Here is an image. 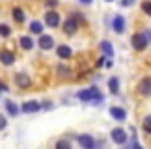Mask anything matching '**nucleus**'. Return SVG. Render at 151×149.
<instances>
[{
  "label": "nucleus",
  "mask_w": 151,
  "mask_h": 149,
  "mask_svg": "<svg viewBox=\"0 0 151 149\" xmlns=\"http://www.w3.org/2000/svg\"><path fill=\"white\" fill-rule=\"evenodd\" d=\"M77 97H79L81 101H91L93 106L104 104V93H101V91H99V87H95V85H91L89 89L79 91V93H77Z\"/></svg>",
  "instance_id": "f257e3e1"
},
{
  "label": "nucleus",
  "mask_w": 151,
  "mask_h": 149,
  "mask_svg": "<svg viewBox=\"0 0 151 149\" xmlns=\"http://www.w3.org/2000/svg\"><path fill=\"white\" fill-rule=\"evenodd\" d=\"M149 31L145 29V31H139V33H134L132 35V48L137 50V52H141V50H145L147 48V44H149Z\"/></svg>",
  "instance_id": "f03ea898"
},
{
  "label": "nucleus",
  "mask_w": 151,
  "mask_h": 149,
  "mask_svg": "<svg viewBox=\"0 0 151 149\" xmlns=\"http://www.w3.org/2000/svg\"><path fill=\"white\" fill-rule=\"evenodd\" d=\"M62 29H64V33L66 35H73L77 29H79V21L75 19V15H70L66 21H64V25H62Z\"/></svg>",
  "instance_id": "7ed1b4c3"
},
{
  "label": "nucleus",
  "mask_w": 151,
  "mask_h": 149,
  "mask_svg": "<svg viewBox=\"0 0 151 149\" xmlns=\"http://www.w3.org/2000/svg\"><path fill=\"white\" fill-rule=\"evenodd\" d=\"M44 23H46L48 27H58V25H60V15H58L56 11H48Z\"/></svg>",
  "instance_id": "20e7f679"
},
{
  "label": "nucleus",
  "mask_w": 151,
  "mask_h": 149,
  "mask_svg": "<svg viewBox=\"0 0 151 149\" xmlns=\"http://www.w3.org/2000/svg\"><path fill=\"white\" fill-rule=\"evenodd\" d=\"M126 139H128V135H126V130H124V128H114V130H112V141H114V143L124 145V143H126Z\"/></svg>",
  "instance_id": "39448f33"
},
{
  "label": "nucleus",
  "mask_w": 151,
  "mask_h": 149,
  "mask_svg": "<svg viewBox=\"0 0 151 149\" xmlns=\"http://www.w3.org/2000/svg\"><path fill=\"white\" fill-rule=\"evenodd\" d=\"M77 141H79V145H81L83 149H95V139L89 137V135H79Z\"/></svg>",
  "instance_id": "423d86ee"
},
{
  "label": "nucleus",
  "mask_w": 151,
  "mask_h": 149,
  "mask_svg": "<svg viewBox=\"0 0 151 149\" xmlns=\"http://www.w3.org/2000/svg\"><path fill=\"white\" fill-rule=\"evenodd\" d=\"M112 29H114L116 33H124V29H126V21H124L122 15H116V17H114V21H112Z\"/></svg>",
  "instance_id": "0eeeda50"
},
{
  "label": "nucleus",
  "mask_w": 151,
  "mask_h": 149,
  "mask_svg": "<svg viewBox=\"0 0 151 149\" xmlns=\"http://www.w3.org/2000/svg\"><path fill=\"white\" fill-rule=\"evenodd\" d=\"M37 46L42 48V50H52L54 48V37L52 35H40V40H37Z\"/></svg>",
  "instance_id": "6e6552de"
},
{
  "label": "nucleus",
  "mask_w": 151,
  "mask_h": 149,
  "mask_svg": "<svg viewBox=\"0 0 151 149\" xmlns=\"http://www.w3.org/2000/svg\"><path fill=\"white\" fill-rule=\"evenodd\" d=\"M15 81H17V85L23 87V89H27V87L31 85V79H29V75H25V73H17V75H15Z\"/></svg>",
  "instance_id": "1a4fd4ad"
},
{
  "label": "nucleus",
  "mask_w": 151,
  "mask_h": 149,
  "mask_svg": "<svg viewBox=\"0 0 151 149\" xmlns=\"http://www.w3.org/2000/svg\"><path fill=\"white\" fill-rule=\"evenodd\" d=\"M0 62H2L4 66H11L15 62V54L9 52V50H2V52H0Z\"/></svg>",
  "instance_id": "9d476101"
},
{
  "label": "nucleus",
  "mask_w": 151,
  "mask_h": 149,
  "mask_svg": "<svg viewBox=\"0 0 151 149\" xmlns=\"http://www.w3.org/2000/svg\"><path fill=\"white\" fill-rule=\"evenodd\" d=\"M139 93H141V95H149V93H151V79H149V77H145V79L141 81Z\"/></svg>",
  "instance_id": "9b49d317"
},
{
  "label": "nucleus",
  "mask_w": 151,
  "mask_h": 149,
  "mask_svg": "<svg viewBox=\"0 0 151 149\" xmlns=\"http://www.w3.org/2000/svg\"><path fill=\"white\" fill-rule=\"evenodd\" d=\"M40 110V104L37 101H25L23 106H21V112H25V114H33V112H37Z\"/></svg>",
  "instance_id": "f8f14e48"
},
{
  "label": "nucleus",
  "mask_w": 151,
  "mask_h": 149,
  "mask_svg": "<svg viewBox=\"0 0 151 149\" xmlns=\"http://www.w3.org/2000/svg\"><path fill=\"white\" fill-rule=\"evenodd\" d=\"M4 108H6L9 116H19V106L13 99H4Z\"/></svg>",
  "instance_id": "ddd939ff"
},
{
  "label": "nucleus",
  "mask_w": 151,
  "mask_h": 149,
  "mask_svg": "<svg viewBox=\"0 0 151 149\" xmlns=\"http://www.w3.org/2000/svg\"><path fill=\"white\" fill-rule=\"evenodd\" d=\"M110 116L116 118V120H126V110L124 108H110Z\"/></svg>",
  "instance_id": "4468645a"
},
{
  "label": "nucleus",
  "mask_w": 151,
  "mask_h": 149,
  "mask_svg": "<svg viewBox=\"0 0 151 149\" xmlns=\"http://www.w3.org/2000/svg\"><path fill=\"white\" fill-rule=\"evenodd\" d=\"M56 54H58L60 58H70V56H73V50H70L68 46H58V48H56Z\"/></svg>",
  "instance_id": "2eb2a0df"
},
{
  "label": "nucleus",
  "mask_w": 151,
  "mask_h": 149,
  "mask_svg": "<svg viewBox=\"0 0 151 149\" xmlns=\"http://www.w3.org/2000/svg\"><path fill=\"white\" fill-rule=\"evenodd\" d=\"M19 46H21L23 50H33V40L27 37V35H23V37L19 40Z\"/></svg>",
  "instance_id": "dca6fc26"
},
{
  "label": "nucleus",
  "mask_w": 151,
  "mask_h": 149,
  "mask_svg": "<svg viewBox=\"0 0 151 149\" xmlns=\"http://www.w3.org/2000/svg\"><path fill=\"white\" fill-rule=\"evenodd\" d=\"M108 87H110V93H118V89H120V81H118V77H112L110 81H108Z\"/></svg>",
  "instance_id": "f3484780"
},
{
  "label": "nucleus",
  "mask_w": 151,
  "mask_h": 149,
  "mask_svg": "<svg viewBox=\"0 0 151 149\" xmlns=\"http://www.w3.org/2000/svg\"><path fill=\"white\" fill-rule=\"evenodd\" d=\"M99 50H101L106 56H112V54H114V48H112L110 42H101V44H99Z\"/></svg>",
  "instance_id": "a211bd4d"
},
{
  "label": "nucleus",
  "mask_w": 151,
  "mask_h": 149,
  "mask_svg": "<svg viewBox=\"0 0 151 149\" xmlns=\"http://www.w3.org/2000/svg\"><path fill=\"white\" fill-rule=\"evenodd\" d=\"M13 19H15L17 23H23V21H25V13H23V9H15V11H13Z\"/></svg>",
  "instance_id": "6ab92c4d"
},
{
  "label": "nucleus",
  "mask_w": 151,
  "mask_h": 149,
  "mask_svg": "<svg viewBox=\"0 0 151 149\" xmlns=\"http://www.w3.org/2000/svg\"><path fill=\"white\" fill-rule=\"evenodd\" d=\"M29 29H31V33H42V31H44V23H40V21H31Z\"/></svg>",
  "instance_id": "aec40b11"
},
{
  "label": "nucleus",
  "mask_w": 151,
  "mask_h": 149,
  "mask_svg": "<svg viewBox=\"0 0 151 149\" xmlns=\"http://www.w3.org/2000/svg\"><path fill=\"white\" fill-rule=\"evenodd\" d=\"M56 149H73V147H70L68 139H60V141H56Z\"/></svg>",
  "instance_id": "412c9836"
},
{
  "label": "nucleus",
  "mask_w": 151,
  "mask_h": 149,
  "mask_svg": "<svg viewBox=\"0 0 151 149\" xmlns=\"http://www.w3.org/2000/svg\"><path fill=\"white\" fill-rule=\"evenodd\" d=\"M56 71H58V75H60V77H68V75H70V68H66L64 64H58V66H56Z\"/></svg>",
  "instance_id": "4be33fe9"
},
{
  "label": "nucleus",
  "mask_w": 151,
  "mask_h": 149,
  "mask_svg": "<svg viewBox=\"0 0 151 149\" xmlns=\"http://www.w3.org/2000/svg\"><path fill=\"white\" fill-rule=\"evenodd\" d=\"M11 35V27L4 25V23H0V37H9Z\"/></svg>",
  "instance_id": "5701e85b"
},
{
  "label": "nucleus",
  "mask_w": 151,
  "mask_h": 149,
  "mask_svg": "<svg viewBox=\"0 0 151 149\" xmlns=\"http://www.w3.org/2000/svg\"><path fill=\"white\" fill-rule=\"evenodd\" d=\"M143 130L149 135L151 132V116H145V120H143Z\"/></svg>",
  "instance_id": "b1692460"
},
{
  "label": "nucleus",
  "mask_w": 151,
  "mask_h": 149,
  "mask_svg": "<svg viewBox=\"0 0 151 149\" xmlns=\"http://www.w3.org/2000/svg\"><path fill=\"white\" fill-rule=\"evenodd\" d=\"M143 13L145 15H151V2H143Z\"/></svg>",
  "instance_id": "393cba45"
},
{
  "label": "nucleus",
  "mask_w": 151,
  "mask_h": 149,
  "mask_svg": "<svg viewBox=\"0 0 151 149\" xmlns=\"http://www.w3.org/2000/svg\"><path fill=\"white\" fill-rule=\"evenodd\" d=\"M2 128H6V118L0 114V130H2Z\"/></svg>",
  "instance_id": "a878e982"
},
{
  "label": "nucleus",
  "mask_w": 151,
  "mask_h": 149,
  "mask_svg": "<svg viewBox=\"0 0 151 149\" xmlns=\"http://www.w3.org/2000/svg\"><path fill=\"white\" fill-rule=\"evenodd\" d=\"M120 4H122V6H132L134 0H120Z\"/></svg>",
  "instance_id": "bb28decb"
},
{
  "label": "nucleus",
  "mask_w": 151,
  "mask_h": 149,
  "mask_svg": "<svg viewBox=\"0 0 151 149\" xmlns=\"http://www.w3.org/2000/svg\"><path fill=\"white\" fill-rule=\"evenodd\" d=\"M56 2H58V0H46V4H48V9H54V6H56Z\"/></svg>",
  "instance_id": "cd10ccee"
},
{
  "label": "nucleus",
  "mask_w": 151,
  "mask_h": 149,
  "mask_svg": "<svg viewBox=\"0 0 151 149\" xmlns=\"http://www.w3.org/2000/svg\"><path fill=\"white\" fill-rule=\"evenodd\" d=\"M79 2H81V4H91L93 0H79Z\"/></svg>",
  "instance_id": "c85d7f7f"
},
{
  "label": "nucleus",
  "mask_w": 151,
  "mask_h": 149,
  "mask_svg": "<svg viewBox=\"0 0 151 149\" xmlns=\"http://www.w3.org/2000/svg\"><path fill=\"white\" fill-rule=\"evenodd\" d=\"M106 2H114V0H106Z\"/></svg>",
  "instance_id": "c756f323"
}]
</instances>
